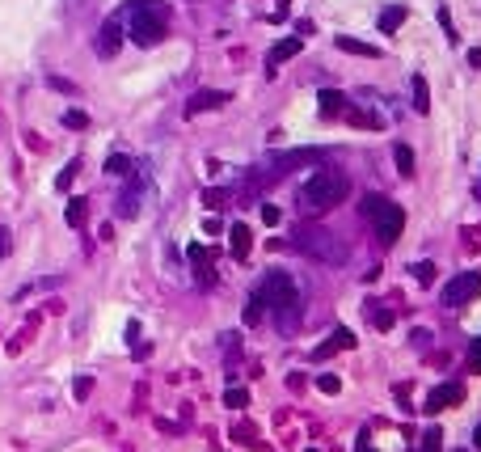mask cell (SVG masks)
Masks as SVG:
<instances>
[{"mask_svg":"<svg viewBox=\"0 0 481 452\" xmlns=\"http://www.w3.org/2000/svg\"><path fill=\"white\" fill-rule=\"evenodd\" d=\"M122 21H127V34H131L140 47H157L169 30V9L152 5V0H131V5L122 9Z\"/></svg>","mask_w":481,"mask_h":452,"instance_id":"cell-1","label":"cell"},{"mask_svg":"<svg viewBox=\"0 0 481 452\" xmlns=\"http://www.w3.org/2000/svg\"><path fill=\"white\" fill-rule=\"evenodd\" d=\"M346 194H350V178H346L342 169H317L313 178L304 182L300 203L309 208V212H329V208L346 203Z\"/></svg>","mask_w":481,"mask_h":452,"instance_id":"cell-2","label":"cell"},{"mask_svg":"<svg viewBox=\"0 0 481 452\" xmlns=\"http://www.w3.org/2000/svg\"><path fill=\"white\" fill-rule=\"evenodd\" d=\"M363 220H372V229H376V241L380 245H393L405 229V212L397 203H389L385 194H363V203H359Z\"/></svg>","mask_w":481,"mask_h":452,"instance_id":"cell-3","label":"cell"},{"mask_svg":"<svg viewBox=\"0 0 481 452\" xmlns=\"http://www.w3.org/2000/svg\"><path fill=\"white\" fill-rule=\"evenodd\" d=\"M296 245H300L309 258H317V262H329V266H342V262H346L342 241H338L334 233H325V229H304V233L296 237Z\"/></svg>","mask_w":481,"mask_h":452,"instance_id":"cell-4","label":"cell"},{"mask_svg":"<svg viewBox=\"0 0 481 452\" xmlns=\"http://www.w3.org/2000/svg\"><path fill=\"white\" fill-rule=\"evenodd\" d=\"M253 292L262 296V305H274L278 313H283L287 305H296V279H291L287 271H266L262 284L253 288Z\"/></svg>","mask_w":481,"mask_h":452,"instance_id":"cell-5","label":"cell"},{"mask_svg":"<svg viewBox=\"0 0 481 452\" xmlns=\"http://www.w3.org/2000/svg\"><path fill=\"white\" fill-rule=\"evenodd\" d=\"M477 292H481V275H477V271H465V275H456V279L443 288V305H447V309L469 305Z\"/></svg>","mask_w":481,"mask_h":452,"instance_id":"cell-6","label":"cell"},{"mask_svg":"<svg viewBox=\"0 0 481 452\" xmlns=\"http://www.w3.org/2000/svg\"><path fill=\"white\" fill-rule=\"evenodd\" d=\"M460 401H465V385L443 381V385H435V389L426 393L422 410H426V414H439V410H447V406H460Z\"/></svg>","mask_w":481,"mask_h":452,"instance_id":"cell-7","label":"cell"},{"mask_svg":"<svg viewBox=\"0 0 481 452\" xmlns=\"http://www.w3.org/2000/svg\"><path fill=\"white\" fill-rule=\"evenodd\" d=\"M118 42H122V26H118V17L101 21V34H97V55H101V60H114V55H118Z\"/></svg>","mask_w":481,"mask_h":452,"instance_id":"cell-8","label":"cell"},{"mask_svg":"<svg viewBox=\"0 0 481 452\" xmlns=\"http://www.w3.org/2000/svg\"><path fill=\"white\" fill-rule=\"evenodd\" d=\"M224 102H228L224 89H198L190 102H186V118H194V114H203V110H220Z\"/></svg>","mask_w":481,"mask_h":452,"instance_id":"cell-9","label":"cell"},{"mask_svg":"<svg viewBox=\"0 0 481 452\" xmlns=\"http://www.w3.org/2000/svg\"><path fill=\"white\" fill-rule=\"evenodd\" d=\"M278 169H296V165H321V148H291V153L270 157Z\"/></svg>","mask_w":481,"mask_h":452,"instance_id":"cell-10","label":"cell"},{"mask_svg":"<svg viewBox=\"0 0 481 452\" xmlns=\"http://www.w3.org/2000/svg\"><path fill=\"white\" fill-rule=\"evenodd\" d=\"M228 245H233V258L237 262H245L249 258V245H253V233H249V224H233V229H228Z\"/></svg>","mask_w":481,"mask_h":452,"instance_id":"cell-11","label":"cell"},{"mask_svg":"<svg viewBox=\"0 0 481 452\" xmlns=\"http://www.w3.org/2000/svg\"><path fill=\"white\" fill-rule=\"evenodd\" d=\"M300 47H304L300 38H283V42H274V47H270V55H266V64H270V68H278V64L296 60V55H300Z\"/></svg>","mask_w":481,"mask_h":452,"instance_id":"cell-12","label":"cell"},{"mask_svg":"<svg viewBox=\"0 0 481 452\" xmlns=\"http://www.w3.org/2000/svg\"><path fill=\"white\" fill-rule=\"evenodd\" d=\"M350 347H354V334L346 330V325H338V330H334V338H329L325 347H317L313 355H317V360H325V355H334V351H350Z\"/></svg>","mask_w":481,"mask_h":452,"instance_id":"cell-13","label":"cell"},{"mask_svg":"<svg viewBox=\"0 0 481 452\" xmlns=\"http://www.w3.org/2000/svg\"><path fill=\"white\" fill-rule=\"evenodd\" d=\"M317 110H321L325 118H334V114L346 110V97H342L338 89H321V93H317Z\"/></svg>","mask_w":481,"mask_h":452,"instance_id":"cell-14","label":"cell"},{"mask_svg":"<svg viewBox=\"0 0 481 452\" xmlns=\"http://www.w3.org/2000/svg\"><path fill=\"white\" fill-rule=\"evenodd\" d=\"M338 51H346V55H363V60H376V55H380L372 42H359V38H350V34H338Z\"/></svg>","mask_w":481,"mask_h":452,"instance_id":"cell-15","label":"cell"},{"mask_svg":"<svg viewBox=\"0 0 481 452\" xmlns=\"http://www.w3.org/2000/svg\"><path fill=\"white\" fill-rule=\"evenodd\" d=\"M114 212H118L122 220H131V216H140V182H135L131 190H127V194L118 199V203H114Z\"/></svg>","mask_w":481,"mask_h":452,"instance_id":"cell-16","label":"cell"},{"mask_svg":"<svg viewBox=\"0 0 481 452\" xmlns=\"http://www.w3.org/2000/svg\"><path fill=\"white\" fill-rule=\"evenodd\" d=\"M106 173H110V178H131V173H135V165H131V157L114 153V157H106Z\"/></svg>","mask_w":481,"mask_h":452,"instance_id":"cell-17","label":"cell"},{"mask_svg":"<svg viewBox=\"0 0 481 452\" xmlns=\"http://www.w3.org/2000/svg\"><path fill=\"white\" fill-rule=\"evenodd\" d=\"M241 317H245V325H258V321L266 317V305H262V296H258V292H249V300H245V313H241Z\"/></svg>","mask_w":481,"mask_h":452,"instance_id":"cell-18","label":"cell"},{"mask_svg":"<svg viewBox=\"0 0 481 452\" xmlns=\"http://www.w3.org/2000/svg\"><path fill=\"white\" fill-rule=\"evenodd\" d=\"M401 21H405V9H401V5H393V9L380 13V30L393 34V30H401Z\"/></svg>","mask_w":481,"mask_h":452,"instance_id":"cell-19","label":"cell"},{"mask_svg":"<svg viewBox=\"0 0 481 452\" xmlns=\"http://www.w3.org/2000/svg\"><path fill=\"white\" fill-rule=\"evenodd\" d=\"M393 161H397V169H401V178H414V153H410L405 144L393 148Z\"/></svg>","mask_w":481,"mask_h":452,"instance_id":"cell-20","label":"cell"},{"mask_svg":"<svg viewBox=\"0 0 481 452\" xmlns=\"http://www.w3.org/2000/svg\"><path fill=\"white\" fill-rule=\"evenodd\" d=\"M414 110H418V114H426V110H430V89H426V81H422V77H414Z\"/></svg>","mask_w":481,"mask_h":452,"instance_id":"cell-21","label":"cell"},{"mask_svg":"<svg viewBox=\"0 0 481 452\" xmlns=\"http://www.w3.org/2000/svg\"><path fill=\"white\" fill-rule=\"evenodd\" d=\"M350 123H359V127H385V118H380V114H372V110H359V106L350 110Z\"/></svg>","mask_w":481,"mask_h":452,"instance_id":"cell-22","label":"cell"},{"mask_svg":"<svg viewBox=\"0 0 481 452\" xmlns=\"http://www.w3.org/2000/svg\"><path fill=\"white\" fill-rule=\"evenodd\" d=\"M64 127L68 131H85L89 127V114L85 110H64Z\"/></svg>","mask_w":481,"mask_h":452,"instance_id":"cell-23","label":"cell"},{"mask_svg":"<svg viewBox=\"0 0 481 452\" xmlns=\"http://www.w3.org/2000/svg\"><path fill=\"white\" fill-rule=\"evenodd\" d=\"M224 401H228V406H233V410H245V406H249V393H245L241 385H228V393H224Z\"/></svg>","mask_w":481,"mask_h":452,"instance_id":"cell-24","label":"cell"},{"mask_svg":"<svg viewBox=\"0 0 481 452\" xmlns=\"http://www.w3.org/2000/svg\"><path fill=\"white\" fill-rule=\"evenodd\" d=\"M85 208H89V203H85V199H72V203H68V212H64V220L72 224V229H76V224H81V220H85Z\"/></svg>","mask_w":481,"mask_h":452,"instance_id":"cell-25","label":"cell"},{"mask_svg":"<svg viewBox=\"0 0 481 452\" xmlns=\"http://www.w3.org/2000/svg\"><path fill=\"white\" fill-rule=\"evenodd\" d=\"M410 271H414V279H418V284H422V288H426V284H430V279H435V262H414V266H410Z\"/></svg>","mask_w":481,"mask_h":452,"instance_id":"cell-26","label":"cell"},{"mask_svg":"<svg viewBox=\"0 0 481 452\" xmlns=\"http://www.w3.org/2000/svg\"><path fill=\"white\" fill-rule=\"evenodd\" d=\"M317 389H321V393H338V389H342V381H338L334 372H325V376H317Z\"/></svg>","mask_w":481,"mask_h":452,"instance_id":"cell-27","label":"cell"},{"mask_svg":"<svg viewBox=\"0 0 481 452\" xmlns=\"http://www.w3.org/2000/svg\"><path fill=\"white\" fill-rule=\"evenodd\" d=\"M439 440H443V436L435 431V427H430V431L422 436V452H439Z\"/></svg>","mask_w":481,"mask_h":452,"instance_id":"cell-28","label":"cell"},{"mask_svg":"<svg viewBox=\"0 0 481 452\" xmlns=\"http://www.w3.org/2000/svg\"><path fill=\"white\" fill-rule=\"evenodd\" d=\"M469 368L481 372V338H473V347H469Z\"/></svg>","mask_w":481,"mask_h":452,"instance_id":"cell-29","label":"cell"},{"mask_svg":"<svg viewBox=\"0 0 481 452\" xmlns=\"http://www.w3.org/2000/svg\"><path fill=\"white\" fill-rule=\"evenodd\" d=\"M9 249H13V233L0 224V258H9Z\"/></svg>","mask_w":481,"mask_h":452,"instance_id":"cell-30","label":"cell"},{"mask_svg":"<svg viewBox=\"0 0 481 452\" xmlns=\"http://www.w3.org/2000/svg\"><path fill=\"white\" fill-rule=\"evenodd\" d=\"M47 85H51V89H60V93H76V85H72V81H64V77H47Z\"/></svg>","mask_w":481,"mask_h":452,"instance_id":"cell-31","label":"cell"},{"mask_svg":"<svg viewBox=\"0 0 481 452\" xmlns=\"http://www.w3.org/2000/svg\"><path fill=\"white\" fill-rule=\"evenodd\" d=\"M262 220H266V224H270V229H274V224H278V220H283V212H278L274 203H266V208H262Z\"/></svg>","mask_w":481,"mask_h":452,"instance_id":"cell-32","label":"cell"},{"mask_svg":"<svg viewBox=\"0 0 481 452\" xmlns=\"http://www.w3.org/2000/svg\"><path fill=\"white\" fill-rule=\"evenodd\" d=\"M203 203H207V208H224V190H207V194H203Z\"/></svg>","mask_w":481,"mask_h":452,"instance_id":"cell-33","label":"cell"},{"mask_svg":"<svg viewBox=\"0 0 481 452\" xmlns=\"http://www.w3.org/2000/svg\"><path fill=\"white\" fill-rule=\"evenodd\" d=\"M76 169H81V165H76V161H72V165H68V169L60 173V190H68V186H72V173H76Z\"/></svg>","mask_w":481,"mask_h":452,"instance_id":"cell-34","label":"cell"},{"mask_svg":"<svg viewBox=\"0 0 481 452\" xmlns=\"http://www.w3.org/2000/svg\"><path fill=\"white\" fill-rule=\"evenodd\" d=\"M439 26H443V30H447V38L456 42V30H452V13H447V9H439Z\"/></svg>","mask_w":481,"mask_h":452,"instance_id":"cell-35","label":"cell"},{"mask_svg":"<svg viewBox=\"0 0 481 452\" xmlns=\"http://www.w3.org/2000/svg\"><path fill=\"white\" fill-rule=\"evenodd\" d=\"M372 321H376V325H380V330H389V325H393V313H376V317H372Z\"/></svg>","mask_w":481,"mask_h":452,"instance_id":"cell-36","label":"cell"},{"mask_svg":"<svg viewBox=\"0 0 481 452\" xmlns=\"http://www.w3.org/2000/svg\"><path fill=\"white\" fill-rule=\"evenodd\" d=\"M354 452H372V444H367V436H359V444H354Z\"/></svg>","mask_w":481,"mask_h":452,"instance_id":"cell-37","label":"cell"},{"mask_svg":"<svg viewBox=\"0 0 481 452\" xmlns=\"http://www.w3.org/2000/svg\"><path fill=\"white\" fill-rule=\"evenodd\" d=\"M469 64H473V68H481V51H477V47L469 51Z\"/></svg>","mask_w":481,"mask_h":452,"instance_id":"cell-38","label":"cell"},{"mask_svg":"<svg viewBox=\"0 0 481 452\" xmlns=\"http://www.w3.org/2000/svg\"><path fill=\"white\" fill-rule=\"evenodd\" d=\"M473 448L481 452V427H477V431H473Z\"/></svg>","mask_w":481,"mask_h":452,"instance_id":"cell-39","label":"cell"},{"mask_svg":"<svg viewBox=\"0 0 481 452\" xmlns=\"http://www.w3.org/2000/svg\"><path fill=\"white\" fill-rule=\"evenodd\" d=\"M309 452H321V448H309Z\"/></svg>","mask_w":481,"mask_h":452,"instance_id":"cell-40","label":"cell"}]
</instances>
